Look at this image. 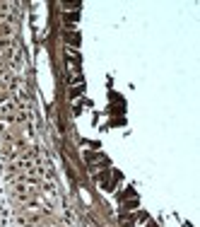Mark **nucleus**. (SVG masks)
<instances>
[{"mask_svg":"<svg viewBox=\"0 0 200 227\" xmlns=\"http://www.w3.org/2000/svg\"><path fill=\"white\" fill-rule=\"evenodd\" d=\"M68 41H70V44H75V46H77V44H80V36H77V34H75V31H70V34H68Z\"/></svg>","mask_w":200,"mask_h":227,"instance_id":"nucleus-1","label":"nucleus"},{"mask_svg":"<svg viewBox=\"0 0 200 227\" xmlns=\"http://www.w3.org/2000/svg\"><path fill=\"white\" fill-rule=\"evenodd\" d=\"M80 94H82V87H75V89L70 92V97H72V99H75V97H80Z\"/></svg>","mask_w":200,"mask_h":227,"instance_id":"nucleus-2","label":"nucleus"}]
</instances>
